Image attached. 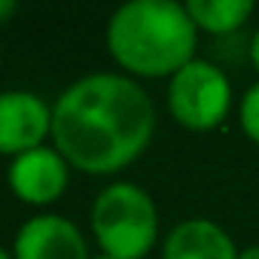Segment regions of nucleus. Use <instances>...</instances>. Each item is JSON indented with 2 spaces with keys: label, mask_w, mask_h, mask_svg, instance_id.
I'll return each instance as SVG.
<instances>
[{
  "label": "nucleus",
  "mask_w": 259,
  "mask_h": 259,
  "mask_svg": "<svg viewBox=\"0 0 259 259\" xmlns=\"http://www.w3.org/2000/svg\"><path fill=\"white\" fill-rule=\"evenodd\" d=\"M156 135L150 92L125 73H89L52 104V144L76 171L107 177L138 162Z\"/></svg>",
  "instance_id": "f257e3e1"
},
{
  "label": "nucleus",
  "mask_w": 259,
  "mask_h": 259,
  "mask_svg": "<svg viewBox=\"0 0 259 259\" xmlns=\"http://www.w3.org/2000/svg\"><path fill=\"white\" fill-rule=\"evenodd\" d=\"M107 49L132 79H171L195 58L198 28L186 4L128 0L107 22Z\"/></svg>",
  "instance_id": "f03ea898"
},
{
  "label": "nucleus",
  "mask_w": 259,
  "mask_h": 259,
  "mask_svg": "<svg viewBox=\"0 0 259 259\" xmlns=\"http://www.w3.org/2000/svg\"><path fill=\"white\" fill-rule=\"evenodd\" d=\"M92 235L104 256L147 259L159 244V207L153 195L128 180L104 186L92 204Z\"/></svg>",
  "instance_id": "7ed1b4c3"
},
{
  "label": "nucleus",
  "mask_w": 259,
  "mask_h": 259,
  "mask_svg": "<svg viewBox=\"0 0 259 259\" xmlns=\"http://www.w3.org/2000/svg\"><path fill=\"white\" fill-rule=\"evenodd\" d=\"M168 113L186 132L207 135L220 128L238 107L235 85L229 73L210 58H192L168 79Z\"/></svg>",
  "instance_id": "20e7f679"
},
{
  "label": "nucleus",
  "mask_w": 259,
  "mask_h": 259,
  "mask_svg": "<svg viewBox=\"0 0 259 259\" xmlns=\"http://www.w3.org/2000/svg\"><path fill=\"white\" fill-rule=\"evenodd\" d=\"M52 135V107L34 92H0V156H22Z\"/></svg>",
  "instance_id": "39448f33"
},
{
  "label": "nucleus",
  "mask_w": 259,
  "mask_h": 259,
  "mask_svg": "<svg viewBox=\"0 0 259 259\" xmlns=\"http://www.w3.org/2000/svg\"><path fill=\"white\" fill-rule=\"evenodd\" d=\"M70 177V165L55 147H37L31 153H22L13 159L7 171L10 189L25 201V204H52L64 195Z\"/></svg>",
  "instance_id": "423d86ee"
},
{
  "label": "nucleus",
  "mask_w": 259,
  "mask_h": 259,
  "mask_svg": "<svg viewBox=\"0 0 259 259\" xmlns=\"http://www.w3.org/2000/svg\"><path fill=\"white\" fill-rule=\"evenodd\" d=\"M16 259H92L76 223L58 213L28 220L16 235Z\"/></svg>",
  "instance_id": "0eeeda50"
},
{
  "label": "nucleus",
  "mask_w": 259,
  "mask_h": 259,
  "mask_svg": "<svg viewBox=\"0 0 259 259\" xmlns=\"http://www.w3.org/2000/svg\"><path fill=\"white\" fill-rule=\"evenodd\" d=\"M235 238L207 217H189L177 223L162 241V259H238Z\"/></svg>",
  "instance_id": "6e6552de"
},
{
  "label": "nucleus",
  "mask_w": 259,
  "mask_h": 259,
  "mask_svg": "<svg viewBox=\"0 0 259 259\" xmlns=\"http://www.w3.org/2000/svg\"><path fill=\"white\" fill-rule=\"evenodd\" d=\"M186 13L195 22L198 34H210V37H238L256 7L250 0H186Z\"/></svg>",
  "instance_id": "1a4fd4ad"
},
{
  "label": "nucleus",
  "mask_w": 259,
  "mask_h": 259,
  "mask_svg": "<svg viewBox=\"0 0 259 259\" xmlns=\"http://www.w3.org/2000/svg\"><path fill=\"white\" fill-rule=\"evenodd\" d=\"M235 116H238V128L241 135L259 147V79L250 82L241 95H238V107H235Z\"/></svg>",
  "instance_id": "9d476101"
},
{
  "label": "nucleus",
  "mask_w": 259,
  "mask_h": 259,
  "mask_svg": "<svg viewBox=\"0 0 259 259\" xmlns=\"http://www.w3.org/2000/svg\"><path fill=\"white\" fill-rule=\"evenodd\" d=\"M247 61H250V67L256 70V79H259V25L247 37Z\"/></svg>",
  "instance_id": "9b49d317"
},
{
  "label": "nucleus",
  "mask_w": 259,
  "mask_h": 259,
  "mask_svg": "<svg viewBox=\"0 0 259 259\" xmlns=\"http://www.w3.org/2000/svg\"><path fill=\"white\" fill-rule=\"evenodd\" d=\"M10 16H16V4L13 0H0V25H4Z\"/></svg>",
  "instance_id": "f8f14e48"
},
{
  "label": "nucleus",
  "mask_w": 259,
  "mask_h": 259,
  "mask_svg": "<svg viewBox=\"0 0 259 259\" xmlns=\"http://www.w3.org/2000/svg\"><path fill=\"white\" fill-rule=\"evenodd\" d=\"M238 259H259V244H250V247H241Z\"/></svg>",
  "instance_id": "ddd939ff"
},
{
  "label": "nucleus",
  "mask_w": 259,
  "mask_h": 259,
  "mask_svg": "<svg viewBox=\"0 0 259 259\" xmlns=\"http://www.w3.org/2000/svg\"><path fill=\"white\" fill-rule=\"evenodd\" d=\"M0 259H16V256H10V253H7L4 247H0Z\"/></svg>",
  "instance_id": "4468645a"
},
{
  "label": "nucleus",
  "mask_w": 259,
  "mask_h": 259,
  "mask_svg": "<svg viewBox=\"0 0 259 259\" xmlns=\"http://www.w3.org/2000/svg\"><path fill=\"white\" fill-rule=\"evenodd\" d=\"M92 259H113V256H104V253H98V256H92Z\"/></svg>",
  "instance_id": "2eb2a0df"
}]
</instances>
